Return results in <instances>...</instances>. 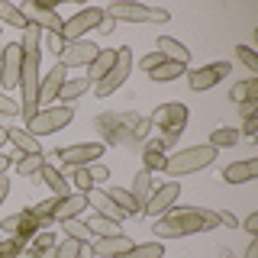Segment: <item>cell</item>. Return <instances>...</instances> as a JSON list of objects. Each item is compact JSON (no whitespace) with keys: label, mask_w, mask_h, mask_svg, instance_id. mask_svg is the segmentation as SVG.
<instances>
[{"label":"cell","mask_w":258,"mask_h":258,"mask_svg":"<svg viewBox=\"0 0 258 258\" xmlns=\"http://www.w3.org/2000/svg\"><path fill=\"white\" fill-rule=\"evenodd\" d=\"M75 119V107H64V103H55V107H48V110H39L36 116L26 123V133L29 136H52V133H58V129H64Z\"/></svg>","instance_id":"obj_6"},{"label":"cell","mask_w":258,"mask_h":258,"mask_svg":"<svg viewBox=\"0 0 258 258\" xmlns=\"http://www.w3.org/2000/svg\"><path fill=\"white\" fill-rule=\"evenodd\" d=\"M232 100H236V103L258 100V78H248V81H242V84L232 87Z\"/></svg>","instance_id":"obj_35"},{"label":"cell","mask_w":258,"mask_h":258,"mask_svg":"<svg viewBox=\"0 0 258 258\" xmlns=\"http://www.w3.org/2000/svg\"><path fill=\"white\" fill-rule=\"evenodd\" d=\"M23 71H20V91H23V100H20V116H26V123L39 113V58H42V29L36 23H29L23 29Z\"/></svg>","instance_id":"obj_1"},{"label":"cell","mask_w":258,"mask_h":258,"mask_svg":"<svg viewBox=\"0 0 258 258\" xmlns=\"http://www.w3.org/2000/svg\"><path fill=\"white\" fill-rule=\"evenodd\" d=\"M129 71H133V48H129V45H119V48H116V58H113L110 71H107V78H103V81H97V84H94L97 97L103 100V97H110L113 91H119V87L126 84Z\"/></svg>","instance_id":"obj_7"},{"label":"cell","mask_w":258,"mask_h":258,"mask_svg":"<svg viewBox=\"0 0 258 258\" xmlns=\"http://www.w3.org/2000/svg\"><path fill=\"white\" fill-rule=\"evenodd\" d=\"M242 133H245V136H255L258 133V119L255 116H245V123H242ZM239 133V136H242Z\"/></svg>","instance_id":"obj_44"},{"label":"cell","mask_w":258,"mask_h":258,"mask_svg":"<svg viewBox=\"0 0 258 258\" xmlns=\"http://www.w3.org/2000/svg\"><path fill=\"white\" fill-rule=\"evenodd\" d=\"M39 181H42L45 187L52 190V197H58V200H61V197H68V194H71L68 181H64V174L58 171V168H52V165H45L42 171H39Z\"/></svg>","instance_id":"obj_21"},{"label":"cell","mask_w":258,"mask_h":258,"mask_svg":"<svg viewBox=\"0 0 258 258\" xmlns=\"http://www.w3.org/2000/svg\"><path fill=\"white\" fill-rule=\"evenodd\" d=\"M97 55H100V45L91 42V39H78V42H64V48L58 52V64L61 68H87Z\"/></svg>","instance_id":"obj_10"},{"label":"cell","mask_w":258,"mask_h":258,"mask_svg":"<svg viewBox=\"0 0 258 258\" xmlns=\"http://www.w3.org/2000/svg\"><path fill=\"white\" fill-rule=\"evenodd\" d=\"M87 226H91V232H97V236H119V232H123V229H119V223L116 220H107V216H94Z\"/></svg>","instance_id":"obj_36"},{"label":"cell","mask_w":258,"mask_h":258,"mask_svg":"<svg viewBox=\"0 0 258 258\" xmlns=\"http://www.w3.org/2000/svg\"><path fill=\"white\" fill-rule=\"evenodd\" d=\"M10 165H13V158H10V155H4V152H0V174H4V171H7V168H10Z\"/></svg>","instance_id":"obj_51"},{"label":"cell","mask_w":258,"mask_h":258,"mask_svg":"<svg viewBox=\"0 0 258 258\" xmlns=\"http://www.w3.org/2000/svg\"><path fill=\"white\" fill-rule=\"evenodd\" d=\"M20 10H23V16H26L29 23H36L39 29H48V32H58V36H61L64 20L58 16L55 7H48V4H26V7H20Z\"/></svg>","instance_id":"obj_13"},{"label":"cell","mask_w":258,"mask_h":258,"mask_svg":"<svg viewBox=\"0 0 258 258\" xmlns=\"http://www.w3.org/2000/svg\"><path fill=\"white\" fill-rule=\"evenodd\" d=\"M64 232H68V239H78V242L91 239V226L81 220H64Z\"/></svg>","instance_id":"obj_38"},{"label":"cell","mask_w":258,"mask_h":258,"mask_svg":"<svg viewBox=\"0 0 258 258\" xmlns=\"http://www.w3.org/2000/svg\"><path fill=\"white\" fill-rule=\"evenodd\" d=\"M142 161H145V171H161L165 168V155H161V145L152 142L142 149Z\"/></svg>","instance_id":"obj_34"},{"label":"cell","mask_w":258,"mask_h":258,"mask_svg":"<svg viewBox=\"0 0 258 258\" xmlns=\"http://www.w3.org/2000/svg\"><path fill=\"white\" fill-rule=\"evenodd\" d=\"M236 55H239V61L245 64L252 75H258V55H255V48H252V45H239V48H236Z\"/></svg>","instance_id":"obj_39"},{"label":"cell","mask_w":258,"mask_h":258,"mask_svg":"<svg viewBox=\"0 0 258 258\" xmlns=\"http://www.w3.org/2000/svg\"><path fill=\"white\" fill-rule=\"evenodd\" d=\"M113 58H116V48H100V55H97V58L87 64V78L94 81H103L107 78V71H110V64H113Z\"/></svg>","instance_id":"obj_26"},{"label":"cell","mask_w":258,"mask_h":258,"mask_svg":"<svg viewBox=\"0 0 258 258\" xmlns=\"http://www.w3.org/2000/svg\"><path fill=\"white\" fill-rule=\"evenodd\" d=\"M129 245H133V239H129L126 232H119V236H97L94 239V255L97 258H116V255H123Z\"/></svg>","instance_id":"obj_16"},{"label":"cell","mask_w":258,"mask_h":258,"mask_svg":"<svg viewBox=\"0 0 258 258\" xmlns=\"http://www.w3.org/2000/svg\"><path fill=\"white\" fill-rule=\"evenodd\" d=\"M181 197V184L177 181H168V184H161V187L152 190V197L145 200V213L149 216H158V213H168V210L174 207V200Z\"/></svg>","instance_id":"obj_14"},{"label":"cell","mask_w":258,"mask_h":258,"mask_svg":"<svg viewBox=\"0 0 258 258\" xmlns=\"http://www.w3.org/2000/svg\"><path fill=\"white\" fill-rule=\"evenodd\" d=\"M48 165V158H45V152H39V155H20L16 158V171L20 174H36L39 177V171H42V168Z\"/></svg>","instance_id":"obj_32"},{"label":"cell","mask_w":258,"mask_h":258,"mask_svg":"<svg viewBox=\"0 0 258 258\" xmlns=\"http://www.w3.org/2000/svg\"><path fill=\"white\" fill-rule=\"evenodd\" d=\"M7 194H10V181H7V174H0V204L7 200Z\"/></svg>","instance_id":"obj_50"},{"label":"cell","mask_w":258,"mask_h":258,"mask_svg":"<svg viewBox=\"0 0 258 258\" xmlns=\"http://www.w3.org/2000/svg\"><path fill=\"white\" fill-rule=\"evenodd\" d=\"M55 207H58V197H48V200H42V204L32 207V213L45 223V220H55Z\"/></svg>","instance_id":"obj_40"},{"label":"cell","mask_w":258,"mask_h":258,"mask_svg":"<svg viewBox=\"0 0 258 258\" xmlns=\"http://www.w3.org/2000/svg\"><path fill=\"white\" fill-rule=\"evenodd\" d=\"M229 71H232V64L229 61H216V64H204V68H194L187 71V84H190V91H210V87H216L223 78H229Z\"/></svg>","instance_id":"obj_11"},{"label":"cell","mask_w":258,"mask_h":258,"mask_svg":"<svg viewBox=\"0 0 258 258\" xmlns=\"http://www.w3.org/2000/svg\"><path fill=\"white\" fill-rule=\"evenodd\" d=\"M152 190H155V187H152V171H145V168H142V171L133 177V187H129V194H133V200L139 207H145V200L152 197Z\"/></svg>","instance_id":"obj_28"},{"label":"cell","mask_w":258,"mask_h":258,"mask_svg":"<svg viewBox=\"0 0 258 258\" xmlns=\"http://www.w3.org/2000/svg\"><path fill=\"white\" fill-rule=\"evenodd\" d=\"M4 142H7V126H0V149H4Z\"/></svg>","instance_id":"obj_52"},{"label":"cell","mask_w":258,"mask_h":258,"mask_svg":"<svg viewBox=\"0 0 258 258\" xmlns=\"http://www.w3.org/2000/svg\"><path fill=\"white\" fill-rule=\"evenodd\" d=\"M149 75H152V81H161V84H165V81H174V78H184V75H187V64L161 58V61L155 64V68L149 71Z\"/></svg>","instance_id":"obj_27"},{"label":"cell","mask_w":258,"mask_h":258,"mask_svg":"<svg viewBox=\"0 0 258 258\" xmlns=\"http://www.w3.org/2000/svg\"><path fill=\"white\" fill-rule=\"evenodd\" d=\"M236 142H239V129H232V126H220V129H213V136H210V145H213L216 152L232 149Z\"/></svg>","instance_id":"obj_33"},{"label":"cell","mask_w":258,"mask_h":258,"mask_svg":"<svg viewBox=\"0 0 258 258\" xmlns=\"http://www.w3.org/2000/svg\"><path fill=\"white\" fill-rule=\"evenodd\" d=\"M100 20H103L100 7H84V10H78L71 20H64L61 39H64V42H78V39H84V32H91V29L100 26Z\"/></svg>","instance_id":"obj_8"},{"label":"cell","mask_w":258,"mask_h":258,"mask_svg":"<svg viewBox=\"0 0 258 258\" xmlns=\"http://www.w3.org/2000/svg\"><path fill=\"white\" fill-rule=\"evenodd\" d=\"M91 84H94L91 78H64V84H61V94H58V100L64 103V107H71V103H75L78 97H84L87 91H91Z\"/></svg>","instance_id":"obj_22"},{"label":"cell","mask_w":258,"mask_h":258,"mask_svg":"<svg viewBox=\"0 0 258 258\" xmlns=\"http://www.w3.org/2000/svg\"><path fill=\"white\" fill-rule=\"evenodd\" d=\"M242 229H245L248 236H258V213H248L245 223H242Z\"/></svg>","instance_id":"obj_43"},{"label":"cell","mask_w":258,"mask_h":258,"mask_svg":"<svg viewBox=\"0 0 258 258\" xmlns=\"http://www.w3.org/2000/svg\"><path fill=\"white\" fill-rule=\"evenodd\" d=\"M216 216H220V223H223V226H229V229H236V226H239V220H236L232 213H226V210H223V213H216Z\"/></svg>","instance_id":"obj_47"},{"label":"cell","mask_w":258,"mask_h":258,"mask_svg":"<svg viewBox=\"0 0 258 258\" xmlns=\"http://www.w3.org/2000/svg\"><path fill=\"white\" fill-rule=\"evenodd\" d=\"M20 71H23V48L20 42H10L4 48V58H0V84L7 91L20 87Z\"/></svg>","instance_id":"obj_12"},{"label":"cell","mask_w":258,"mask_h":258,"mask_svg":"<svg viewBox=\"0 0 258 258\" xmlns=\"http://www.w3.org/2000/svg\"><path fill=\"white\" fill-rule=\"evenodd\" d=\"M87 171H91L94 184H103V181H110V168H107V165H100V161H94V165L87 168Z\"/></svg>","instance_id":"obj_42"},{"label":"cell","mask_w":258,"mask_h":258,"mask_svg":"<svg viewBox=\"0 0 258 258\" xmlns=\"http://www.w3.org/2000/svg\"><path fill=\"white\" fill-rule=\"evenodd\" d=\"M158 55H161V58H168V61H181V64L190 61L187 45L177 42V39H171V36H161V39H158Z\"/></svg>","instance_id":"obj_23"},{"label":"cell","mask_w":258,"mask_h":258,"mask_svg":"<svg viewBox=\"0 0 258 258\" xmlns=\"http://www.w3.org/2000/svg\"><path fill=\"white\" fill-rule=\"evenodd\" d=\"M220 226V216L210 207H177L155 223V239H181Z\"/></svg>","instance_id":"obj_2"},{"label":"cell","mask_w":258,"mask_h":258,"mask_svg":"<svg viewBox=\"0 0 258 258\" xmlns=\"http://www.w3.org/2000/svg\"><path fill=\"white\" fill-rule=\"evenodd\" d=\"M116 258H165V248H161V239L155 242H133L123 255Z\"/></svg>","instance_id":"obj_25"},{"label":"cell","mask_w":258,"mask_h":258,"mask_svg":"<svg viewBox=\"0 0 258 258\" xmlns=\"http://www.w3.org/2000/svg\"><path fill=\"white\" fill-rule=\"evenodd\" d=\"M64 78H68V68H61V64H55L48 75L39 81V107L48 110V107H55V100H58V94H61V84H64Z\"/></svg>","instance_id":"obj_15"},{"label":"cell","mask_w":258,"mask_h":258,"mask_svg":"<svg viewBox=\"0 0 258 258\" xmlns=\"http://www.w3.org/2000/svg\"><path fill=\"white\" fill-rule=\"evenodd\" d=\"M87 207H94V210H97V216H107V220H116V223L126 216L123 210L113 204V200H110L103 190H91V194H87Z\"/></svg>","instance_id":"obj_20"},{"label":"cell","mask_w":258,"mask_h":258,"mask_svg":"<svg viewBox=\"0 0 258 258\" xmlns=\"http://www.w3.org/2000/svg\"><path fill=\"white\" fill-rule=\"evenodd\" d=\"M216 161V149L213 145H190V149H181L174 152V155L165 158V168L161 171L171 174V177H187L194 171H204V168H210Z\"/></svg>","instance_id":"obj_3"},{"label":"cell","mask_w":258,"mask_h":258,"mask_svg":"<svg viewBox=\"0 0 258 258\" xmlns=\"http://www.w3.org/2000/svg\"><path fill=\"white\" fill-rule=\"evenodd\" d=\"M255 177H258V158L232 161V165L223 171V181L226 184H245V181H255Z\"/></svg>","instance_id":"obj_18"},{"label":"cell","mask_w":258,"mask_h":258,"mask_svg":"<svg viewBox=\"0 0 258 258\" xmlns=\"http://www.w3.org/2000/svg\"><path fill=\"white\" fill-rule=\"evenodd\" d=\"M0 116H20V103H16L13 97L0 94Z\"/></svg>","instance_id":"obj_41"},{"label":"cell","mask_w":258,"mask_h":258,"mask_svg":"<svg viewBox=\"0 0 258 258\" xmlns=\"http://www.w3.org/2000/svg\"><path fill=\"white\" fill-rule=\"evenodd\" d=\"M48 48H52V52H55V55H58V52H61V48H64V39L58 36V32H52V36H48Z\"/></svg>","instance_id":"obj_45"},{"label":"cell","mask_w":258,"mask_h":258,"mask_svg":"<svg viewBox=\"0 0 258 258\" xmlns=\"http://www.w3.org/2000/svg\"><path fill=\"white\" fill-rule=\"evenodd\" d=\"M158 61H161V55H158V52H152V55H145V58H142V68H145V71H152Z\"/></svg>","instance_id":"obj_46"},{"label":"cell","mask_w":258,"mask_h":258,"mask_svg":"<svg viewBox=\"0 0 258 258\" xmlns=\"http://www.w3.org/2000/svg\"><path fill=\"white\" fill-rule=\"evenodd\" d=\"M64 181H68V187H75V194H91L94 190V177H91L87 168H68Z\"/></svg>","instance_id":"obj_29"},{"label":"cell","mask_w":258,"mask_h":258,"mask_svg":"<svg viewBox=\"0 0 258 258\" xmlns=\"http://www.w3.org/2000/svg\"><path fill=\"white\" fill-rule=\"evenodd\" d=\"M97 29H100V32H113V29H116V20H110V16L103 13V20H100V26H97Z\"/></svg>","instance_id":"obj_48"},{"label":"cell","mask_w":258,"mask_h":258,"mask_svg":"<svg viewBox=\"0 0 258 258\" xmlns=\"http://www.w3.org/2000/svg\"><path fill=\"white\" fill-rule=\"evenodd\" d=\"M81 252H84V242L78 239H64L55 245V258H81Z\"/></svg>","instance_id":"obj_37"},{"label":"cell","mask_w":258,"mask_h":258,"mask_svg":"<svg viewBox=\"0 0 258 258\" xmlns=\"http://www.w3.org/2000/svg\"><path fill=\"white\" fill-rule=\"evenodd\" d=\"M55 155L61 158L64 168H87L94 165V161L103 158V145L100 142H81V145H64V149H58Z\"/></svg>","instance_id":"obj_9"},{"label":"cell","mask_w":258,"mask_h":258,"mask_svg":"<svg viewBox=\"0 0 258 258\" xmlns=\"http://www.w3.org/2000/svg\"><path fill=\"white\" fill-rule=\"evenodd\" d=\"M7 142H13L23 155H39V152H42L36 136H29L26 129H16V126H7Z\"/></svg>","instance_id":"obj_24"},{"label":"cell","mask_w":258,"mask_h":258,"mask_svg":"<svg viewBox=\"0 0 258 258\" xmlns=\"http://www.w3.org/2000/svg\"><path fill=\"white\" fill-rule=\"evenodd\" d=\"M107 197H110V200H113V204H116L119 210H123L126 216H136V213L142 210V207L133 200V194H129L126 187H110V190H107Z\"/></svg>","instance_id":"obj_31"},{"label":"cell","mask_w":258,"mask_h":258,"mask_svg":"<svg viewBox=\"0 0 258 258\" xmlns=\"http://www.w3.org/2000/svg\"><path fill=\"white\" fill-rule=\"evenodd\" d=\"M0 23H4V26H16V29L29 26V20L23 16V10L16 4H10V0H0Z\"/></svg>","instance_id":"obj_30"},{"label":"cell","mask_w":258,"mask_h":258,"mask_svg":"<svg viewBox=\"0 0 258 258\" xmlns=\"http://www.w3.org/2000/svg\"><path fill=\"white\" fill-rule=\"evenodd\" d=\"M110 20H126V23H168L171 13L161 10V7H145V4H136V0H116L110 4L107 10Z\"/></svg>","instance_id":"obj_4"},{"label":"cell","mask_w":258,"mask_h":258,"mask_svg":"<svg viewBox=\"0 0 258 258\" xmlns=\"http://www.w3.org/2000/svg\"><path fill=\"white\" fill-rule=\"evenodd\" d=\"M242 258H258V236H252V242H248V248H245Z\"/></svg>","instance_id":"obj_49"},{"label":"cell","mask_w":258,"mask_h":258,"mask_svg":"<svg viewBox=\"0 0 258 258\" xmlns=\"http://www.w3.org/2000/svg\"><path fill=\"white\" fill-rule=\"evenodd\" d=\"M87 210V194H75L71 190L68 197H61L58 200V207H55V220H78L81 213Z\"/></svg>","instance_id":"obj_19"},{"label":"cell","mask_w":258,"mask_h":258,"mask_svg":"<svg viewBox=\"0 0 258 258\" xmlns=\"http://www.w3.org/2000/svg\"><path fill=\"white\" fill-rule=\"evenodd\" d=\"M152 123L161 129V142H158L161 149H165V145H174V139L184 133V126H187V107H184L181 100L165 103V107H158V110H155Z\"/></svg>","instance_id":"obj_5"},{"label":"cell","mask_w":258,"mask_h":258,"mask_svg":"<svg viewBox=\"0 0 258 258\" xmlns=\"http://www.w3.org/2000/svg\"><path fill=\"white\" fill-rule=\"evenodd\" d=\"M39 223H42V220L29 210V213H16V216H10V220H4V223H0V229L16 232L20 239H29L32 232H39Z\"/></svg>","instance_id":"obj_17"}]
</instances>
